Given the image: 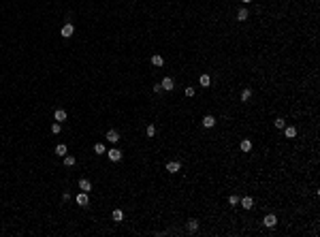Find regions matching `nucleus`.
I'll return each mask as SVG.
<instances>
[{"label": "nucleus", "mask_w": 320, "mask_h": 237, "mask_svg": "<svg viewBox=\"0 0 320 237\" xmlns=\"http://www.w3.org/2000/svg\"><path fill=\"white\" fill-rule=\"evenodd\" d=\"M262 222H265V226H269V229H273V226L277 224V218H275L273 214H269V216H265V220H262Z\"/></svg>", "instance_id": "nucleus-1"}, {"label": "nucleus", "mask_w": 320, "mask_h": 237, "mask_svg": "<svg viewBox=\"0 0 320 237\" xmlns=\"http://www.w3.org/2000/svg\"><path fill=\"white\" fill-rule=\"evenodd\" d=\"M77 203H79L81 207H88V205H90V199H88V192H81V194H77Z\"/></svg>", "instance_id": "nucleus-2"}, {"label": "nucleus", "mask_w": 320, "mask_h": 237, "mask_svg": "<svg viewBox=\"0 0 320 237\" xmlns=\"http://www.w3.org/2000/svg\"><path fill=\"white\" fill-rule=\"evenodd\" d=\"M73 32H75L73 24H66V26H62V32H60V34L64 36V39H69V36H73Z\"/></svg>", "instance_id": "nucleus-3"}, {"label": "nucleus", "mask_w": 320, "mask_h": 237, "mask_svg": "<svg viewBox=\"0 0 320 237\" xmlns=\"http://www.w3.org/2000/svg\"><path fill=\"white\" fill-rule=\"evenodd\" d=\"M107 141H111V143H118V141H119V132L111 128V131L107 132Z\"/></svg>", "instance_id": "nucleus-4"}, {"label": "nucleus", "mask_w": 320, "mask_h": 237, "mask_svg": "<svg viewBox=\"0 0 320 237\" xmlns=\"http://www.w3.org/2000/svg\"><path fill=\"white\" fill-rule=\"evenodd\" d=\"M160 85H162V90H173V88H175V83H173V79H171V77H165Z\"/></svg>", "instance_id": "nucleus-5"}, {"label": "nucleus", "mask_w": 320, "mask_h": 237, "mask_svg": "<svg viewBox=\"0 0 320 237\" xmlns=\"http://www.w3.org/2000/svg\"><path fill=\"white\" fill-rule=\"evenodd\" d=\"M107 154H109V160H113V162L122 160V152H119V150H111V152H107Z\"/></svg>", "instance_id": "nucleus-6"}, {"label": "nucleus", "mask_w": 320, "mask_h": 237, "mask_svg": "<svg viewBox=\"0 0 320 237\" xmlns=\"http://www.w3.org/2000/svg\"><path fill=\"white\" fill-rule=\"evenodd\" d=\"M241 207H243V209H252V207H254L252 197H243V199H241Z\"/></svg>", "instance_id": "nucleus-7"}, {"label": "nucleus", "mask_w": 320, "mask_h": 237, "mask_svg": "<svg viewBox=\"0 0 320 237\" xmlns=\"http://www.w3.org/2000/svg\"><path fill=\"white\" fill-rule=\"evenodd\" d=\"M166 171H171V173H177V171H179V162H177V160H171V162H166Z\"/></svg>", "instance_id": "nucleus-8"}, {"label": "nucleus", "mask_w": 320, "mask_h": 237, "mask_svg": "<svg viewBox=\"0 0 320 237\" xmlns=\"http://www.w3.org/2000/svg\"><path fill=\"white\" fill-rule=\"evenodd\" d=\"M213 124H216V118H213V116H205V118H203V126H205V128H211Z\"/></svg>", "instance_id": "nucleus-9"}, {"label": "nucleus", "mask_w": 320, "mask_h": 237, "mask_svg": "<svg viewBox=\"0 0 320 237\" xmlns=\"http://www.w3.org/2000/svg\"><path fill=\"white\" fill-rule=\"evenodd\" d=\"M79 188H81V192H90L92 190V184L88 179H79Z\"/></svg>", "instance_id": "nucleus-10"}, {"label": "nucleus", "mask_w": 320, "mask_h": 237, "mask_svg": "<svg viewBox=\"0 0 320 237\" xmlns=\"http://www.w3.org/2000/svg\"><path fill=\"white\" fill-rule=\"evenodd\" d=\"M53 120H56V122H64V120H66V111H64V109H58V111L53 113Z\"/></svg>", "instance_id": "nucleus-11"}, {"label": "nucleus", "mask_w": 320, "mask_h": 237, "mask_svg": "<svg viewBox=\"0 0 320 237\" xmlns=\"http://www.w3.org/2000/svg\"><path fill=\"white\" fill-rule=\"evenodd\" d=\"M284 135L288 137V139H295V137H297V128H295V126H288V128L284 126Z\"/></svg>", "instance_id": "nucleus-12"}, {"label": "nucleus", "mask_w": 320, "mask_h": 237, "mask_svg": "<svg viewBox=\"0 0 320 237\" xmlns=\"http://www.w3.org/2000/svg\"><path fill=\"white\" fill-rule=\"evenodd\" d=\"M66 152H69V147H66V145H64V143H60L58 147H56V154H58V156H62V158H64V156H66Z\"/></svg>", "instance_id": "nucleus-13"}, {"label": "nucleus", "mask_w": 320, "mask_h": 237, "mask_svg": "<svg viewBox=\"0 0 320 237\" xmlns=\"http://www.w3.org/2000/svg\"><path fill=\"white\" fill-rule=\"evenodd\" d=\"M111 216H113V220H115V222H122V220H124V212H122V209H113V214H111Z\"/></svg>", "instance_id": "nucleus-14"}, {"label": "nucleus", "mask_w": 320, "mask_h": 237, "mask_svg": "<svg viewBox=\"0 0 320 237\" xmlns=\"http://www.w3.org/2000/svg\"><path fill=\"white\" fill-rule=\"evenodd\" d=\"M94 152H96V154H107L105 143H96V145H94Z\"/></svg>", "instance_id": "nucleus-15"}, {"label": "nucleus", "mask_w": 320, "mask_h": 237, "mask_svg": "<svg viewBox=\"0 0 320 237\" xmlns=\"http://www.w3.org/2000/svg\"><path fill=\"white\" fill-rule=\"evenodd\" d=\"M152 64H154V66H162V64H165L162 56H152Z\"/></svg>", "instance_id": "nucleus-16"}, {"label": "nucleus", "mask_w": 320, "mask_h": 237, "mask_svg": "<svg viewBox=\"0 0 320 237\" xmlns=\"http://www.w3.org/2000/svg\"><path fill=\"white\" fill-rule=\"evenodd\" d=\"M199 81H201L203 88H207V85L211 83V79H209V75H201V77H199Z\"/></svg>", "instance_id": "nucleus-17"}, {"label": "nucleus", "mask_w": 320, "mask_h": 237, "mask_svg": "<svg viewBox=\"0 0 320 237\" xmlns=\"http://www.w3.org/2000/svg\"><path fill=\"white\" fill-rule=\"evenodd\" d=\"M75 162H77V160H75V156H64V165H66V167H73Z\"/></svg>", "instance_id": "nucleus-18"}, {"label": "nucleus", "mask_w": 320, "mask_h": 237, "mask_svg": "<svg viewBox=\"0 0 320 237\" xmlns=\"http://www.w3.org/2000/svg\"><path fill=\"white\" fill-rule=\"evenodd\" d=\"M241 150H243V152H250V150H252V143H250L248 139H243V141H241Z\"/></svg>", "instance_id": "nucleus-19"}, {"label": "nucleus", "mask_w": 320, "mask_h": 237, "mask_svg": "<svg viewBox=\"0 0 320 237\" xmlns=\"http://www.w3.org/2000/svg\"><path fill=\"white\" fill-rule=\"evenodd\" d=\"M237 19H239V22H243V19H248V11H246V9H241V11L237 13Z\"/></svg>", "instance_id": "nucleus-20"}, {"label": "nucleus", "mask_w": 320, "mask_h": 237, "mask_svg": "<svg viewBox=\"0 0 320 237\" xmlns=\"http://www.w3.org/2000/svg\"><path fill=\"white\" fill-rule=\"evenodd\" d=\"M196 226H199V222H196V220H190V222H188V231H190V233H194V231H196Z\"/></svg>", "instance_id": "nucleus-21"}, {"label": "nucleus", "mask_w": 320, "mask_h": 237, "mask_svg": "<svg viewBox=\"0 0 320 237\" xmlns=\"http://www.w3.org/2000/svg\"><path fill=\"white\" fill-rule=\"evenodd\" d=\"M145 132H147V137H154V135H156V128H154V124H150V126H147V131H145Z\"/></svg>", "instance_id": "nucleus-22"}, {"label": "nucleus", "mask_w": 320, "mask_h": 237, "mask_svg": "<svg viewBox=\"0 0 320 237\" xmlns=\"http://www.w3.org/2000/svg\"><path fill=\"white\" fill-rule=\"evenodd\" d=\"M51 132H53V135H58V132H60V122L51 124Z\"/></svg>", "instance_id": "nucleus-23"}, {"label": "nucleus", "mask_w": 320, "mask_h": 237, "mask_svg": "<svg viewBox=\"0 0 320 237\" xmlns=\"http://www.w3.org/2000/svg\"><path fill=\"white\" fill-rule=\"evenodd\" d=\"M275 126H277V128H284V126H286V122H284L282 118H277V120H275Z\"/></svg>", "instance_id": "nucleus-24"}, {"label": "nucleus", "mask_w": 320, "mask_h": 237, "mask_svg": "<svg viewBox=\"0 0 320 237\" xmlns=\"http://www.w3.org/2000/svg\"><path fill=\"white\" fill-rule=\"evenodd\" d=\"M250 96H252V92H250V90H243V94H241V100H248Z\"/></svg>", "instance_id": "nucleus-25"}, {"label": "nucleus", "mask_w": 320, "mask_h": 237, "mask_svg": "<svg viewBox=\"0 0 320 237\" xmlns=\"http://www.w3.org/2000/svg\"><path fill=\"white\" fill-rule=\"evenodd\" d=\"M228 203H231V205H237V203H239V199H237V197H235V194H233V197L228 199Z\"/></svg>", "instance_id": "nucleus-26"}, {"label": "nucleus", "mask_w": 320, "mask_h": 237, "mask_svg": "<svg viewBox=\"0 0 320 237\" xmlns=\"http://www.w3.org/2000/svg\"><path fill=\"white\" fill-rule=\"evenodd\" d=\"M186 96H194V88H186Z\"/></svg>", "instance_id": "nucleus-27"}, {"label": "nucleus", "mask_w": 320, "mask_h": 237, "mask_svg": "<svg viewBox=\"0 0 320 237\" xmlns=\"http://www.w3.org/2000/svg\"><path fill=\"white\" fill-rule=\"evenodd\" d=\"M243 2H252V0H243Z\"/></svg>", "instance_id": "nucleus-28"}]
</instances>
